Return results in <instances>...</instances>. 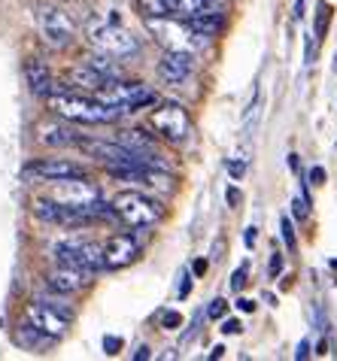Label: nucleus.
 Masks as SVG:
<instances>
[{"instance_id":"f257e3e1","label":"nucleus","mask_w":337,"mask_h":361,"mask_svg":"<svg viewBox=\"0 0 337 361\" xmlns=\"http://www.w3.org/2000/svg\"><path fill=\"white\" fill-rule=\"evenodd\" d=\"M46 100L55 116L67 118V122H76V125H113L116 118L122 116V109L106 106L97 97H88L82 92H71V88H58V85Z\"/></svg>"},{"instance_id":"f03ea898","label":"nucleus","mask_w":337,"mask_h":361,"mask_svg":"<svg viewBox=\"0 0 337 361\" xmlns=\"http://www.w3.org/2000/svg\"><path fill=\"white\" fill-rule=\"evenodd\" d=\"M116 219L128 228H152L164 219V207L143 192H118L113 197Z\"/></svg>"},{"instance_id":"7ed1b4c3","label":"nucleus","mask_w":337,"mask_h":361,"mask_svg":"<svg viewBox=\"0 0 337 361\" xmlns=\"http://www.w3.org/2000/svg\"><path fill=\"white\" fill-rule=\"evenodd\" d=\"M146 25H149V31L158 34V39L164 43V49H180V52H192L197 55L201 49H207V43H210V37L195 31L192 25L180 22V18L173 16H164V18H146Z\"/></svg>"},{"instance_id":"20e7f679","label":"nucleus","mask_w":337,"mask_h":361,"mask_svg":"<svg viewBox=\"0 0 337 361\" xmlns=\"http://www.w3.org/2000/svg\"><path fill=\"white\" fill-rule=\"evenodd\" d=\"M52 258L55 264H71L79 270H88V274H97L104 270V246L94 243V240H82V237H64L52 246Z\"/></svg>"},{"instance_id":"39448f33","label":"nucleus","mask_w":337,"mask_h":361,"mask_svg":"<svg viewBox=\"0 0 337 361\" xmlns=\"http://www.w3.org/2000/svg\"><path fill=\"white\" fill-rule=\"evenodd\" d=\"M88 43H92L97 52L113 55V58H134L140 52V43H137L134 34H128L118 22H92L88 25Z\"/></svg>"},{"instance_id":"423d86ee","label":"nucleus","mask_w":337,"mask_h":361,"mask_svg":"<svg viewBox=\"0 0 337 361\" xmlns=\"http://www.w3.org/2000/svg\"><path fill=\"white\" fill-rule=\"evenodd\" d=\"M94 97L106 106L122 109V113H137L140 106L155 104V94L143 82H118V79H110L104 88H97Z\"/></svg>"},{"instance_id":"0eeeda50","label":"nucleus","mask_w":337,"mask_h":361,"mask_svg":"<svg viewBox=\"0 0 337 361\" xmlns=\"http://www.w3.org/2000/svg\"><path fill=\"white\" fill-rule=\"evenodd\" d=\"M76 146L79 152H85L94 161H104L106 167H137V164L149 167V155L134 152V149L122 146L118 140H113V143H106V140H79Z\"/></svg>"},{"instance_id":"6e6552de","label":"nucleus","mask_w":337,"mask_h":361,"mask_svg":"<svg viewBox=\"0 0 337 361\" xmlns=\"http://www.w3.org/2000/svg\"><path fill=\"white\" fill-rule=\"evenodd\" d=\"M37 25H39V37L46 46L52 49H67L76 39V25L73 18L58 6H43L37 13Z\"/></svg>"},{"instance_id":"1a4fd4ad","label":"nucleus","mask_w":337,"mask_h":361,"mask_svg":"<svg viewBox=\"0 0 337 361\" xmlns=\"http://www.w3.org/2000/svg\"><path fill=\"white\" fill-rule=\"evenodd\" d=\"M149 122L155 128V134L171 140V143H180V140H185L188 131H192V118H188V113L180 104H161L149 116Z\"/></svg>"},{"instance_id":"9d476101","label":"nucleus","mask_w":337,"mask_h":361,"mask_svg":"<svg viewBox=\"0 0 337 361\" xmlns=\"http://www.w3.org/2000/svg\"><path fill=\"white\" fill-rule=\"evenodd\" d=\"M49 197H55L58 204L92 209V213H94V204L101 200V192H97L92 183H85V176H76V179H61V183H55V188L49 192Z\"/></svg>"},{"instance_id":"9b49d317","label":"nucleus","mask_w":337,"mask_h":361,"mask_svg":"<svg viewBox=\"0 0 337 361\" xmlns=\"http://www.w3.org/2000/svg\"><path fill=\"white\" fill-rule=\"evenodd\" d=\"M25 179H37V183H61V179L85 176V170L73 161H61V158H43V161H31L22 170Z\"/></svg>"},{"instance_id":"f8f14e48","label":"nucleus","mask_w":337,"mask_h":361,"mask_svg":"<svg viewBox=\"0 0 337 361\" xmlns=\"http://www.w3.org/2000/svg\"><path fill=\"white\" fill-rule=\"evenodd\" d=\"M140 258V243L131 234H113L104 243V264L106 270H122Z\"/></svg>"},{"instance_id":"ddd939ff","label":"nucleus","mask_w":337,"mask_h":361,"mask_svg":"<svg viewBox=\"0 0 337 361\" xmlns=\"http://www.w3.org/2000/svg\"><path fill=\"white\" fill-rule=\"evenodd\" d=\"M25 319L31 325H37L39 331L52 334V337H64L67 334V325H71V319H67L64 313H58L55 307L43 304V300H31V304L25 307Z\"/></svg>"},{"instance_id":"4468645a","label":"nucleus","mask_w":337,"mask_h":361,"mask_svg":"<svg viewBox=\"0 0 337 361\" xmlns=\"http://www.w3.org/2000/svg\"><path fill=\"white\" fill-rule=\"evenodd\" d=\"M92 283V274L88 270H79V267H71V264H55L52 270L46 274V286L55 288L61 295H76Z\"/></svg>"},{"instance_id":"2eb2a0df","label":"nucleus","mask_w":337,"mask_h":361,"mask_svg":"<svg viewBox=\"0 0 337 361\" xmlns=\"http://www.w3.org/2000/svg\"><path fill=\"white\" fill-rule=\"evenodd\" d=\"M195 70V55L192 52H180V49H167L164 58L158 61V76L164 79L167 85H180L192 76Z\"/></svg>"},{"instance_id":"dca6fc26","label":"nucleus","mask_w":337,"mask_h":361,"mask_svg":"<svg viewBox=\"0 0 337 361\" xmlns=\"http://www.w3.org/2000/svg\"><path fill=\"white\" fill-rule=\"evenodd\" d=\"M79 140H82V137H79V131L71 122H67V118H61V116H58V122H43V125H39V143H43V146L64 149V146H76Z\"/></svg>"},{"instance_id":"f3484780","label":"nucleus","mask_w":337,"mask_h":361,"mask_svg":"<svg viewBox=\"0 0 337 361\" xmlns=\"http://www.w3.org/2000/svg\"><path fill=\"white\" fill-rule=\"evenodd\" d=\"M67 82H71L73 92H97V88H104L110 79L85 61V64H79L73 70H67Z\"/></svg>"},{"instance_id":"a211bd4d","label":"nucleus","mask_w":337,"mask_h":361,"mask_svg":"<svg viewBox=\"0 0 337 361\" xmlns=\"http://www.w3.org/2000/svg\"><path fill=\"white\" fill-rule=\"evenodd\" d=\"M25 79H27V88H31V94H37V97H49V94L55 92L52 73H49V67L43 61H37V58H31V61L25 64Z\"/></svg>"},{"instance_id":"6ab92c4d","label":"nucleus","mask_w":337,"mask_h":361,"mask_svg":"<svg viewBox=\"0 0 337 361\" xmlns=\"http://www.w3.org/2000/svg\"><path fill=\"white\" fill-rule=\"evenodd\" d=\"M55 340H58V337L46 334V331H39V328L31 325V322L18 325V331H16V343L25 346V349H31V353H43V349L55 346Z\"/></svg>"},{"instance_id":"aec40b11","label":"nucleus","mask_w":337,"mask_h":361,"mask_svg":"<svg viewBox=\"0 0 337 361\" xmlns=\"http://www.w3.org/2000/svg\"><path fill=\"white\" fill-rule=\"evenodd\" d=\"M188 25L195 27V31H201V34H207V37H213V34H219L222 31V16L216 13L213 6H204V9H197V13H192L185 18Z\"/></svg>"},{"instance_id":"412c9836","label":"nucleus","mask_w":337,"mask_h":361,"mask_svg":"<svg viewBox=\"0 0 337 361\" xmlns=\"http://www.w3.org/2000/svg\"><path fill=\"white\" fill-rule=\"evenodd\" d=\"M122 146H128V149H134V152H140V155H149V152H155V143H152V137L149 134H143V131H122L116 137Z\"/></svg>"},{"instance_id":"4be33fe9","label":"nucleus","mask_w":337,"mask_h":361,"mask_svg":"<svg viewBox=\"0 0 337 361\" xmlns=\"http://www.w3.org/2000/svg\"><path fill=\"white\" fill-rule=\"evenodd\" d=\"M88 64H92L94 70H101V73L106 76V79H118L122 76V67H118V61L113 55H104V52H97V55H92L88 58Z\"/></svg>"},{"instance_id":"5701e85b","label":"nucleus","mask_w":337,"mask_h":361,"mask_svg":"<svg viewBox=\"0 0 337 361\" xmlns=\"http://www.w3.org/2000/svg\"><path fill=\"white\" fill-rule=\"evenodd\" d=\"M143 18H164V16H173V9L167 6V0H137Z\"/></svg>"},{"instance_id":"b1692460","label":"nucleus","mask_w":337,"mask_h":361,"mask_svg":"<svg viewBox=\"0 0 337 361\" xmlns=\"http://www.w3.org/2000/svg\"><path fill=\"white\" fill-rule=\"evenodd\" d=\"M180 325H183V316L176 313V310H164V313H161V328L164 331H176Z\"/></svg>"},{"instance_id":"393cba45","label":"nucleus","mask_w":337,"mask_h":361,"mask_svg":"<svg viewBox=\"0 0 337 361\" xmlns=\"http://www.w3.org/2000/svg\"><path fill=\"white\" fill-rule=\"evenodd\" d=\"M280 231H283V243L289 246V249H295V228H292V222H289V216L280 219Z\"/></svg>"},{"instance_id":"a878e982","label":"nucleus","mask_w":337,"mask_h":361,"mask_svg":"<svg viewBox=\"0 0 337 361\" xmlns=\"http://www.w3.org/2000/svg\"><path fill=\"white\" fill-rule=\"evenodd\" d=\"M225 310H228L225 300H222V298H213V300H210V307H207V316H210V319H222V316H225Z\"/></svg>"},{"instance_id":"bb28decb","label":"nucleus","mask_w":337,"mask_h":361,"mask_svg":"<svg viewBox=\"0 0 337 361\" xmlns=\"http://www.w3.org/2000/svg\"><path fill=\"white\" fill-rule=\"evenodd\" d=\"M246 274H250V267H246V264L234 270V276H231V288H234V292H240V288L250 283V279H246Z\"/></svg>"},{"instance_id":"cd10ccee","label":"nucleus","mask_w":337,"mask_h":361,"mask_svg":"<svg viewBox=\"0 0 337 361\" xmlns=\"http://www.w3.org/2000/svg\"><path fill=\"white\" fill-rule=\"evenodd\" d=\"M104 353H106V355H118V353H122V337L106 334V337H104Z\"/></svg>"},{"instance_id":"c85d7f7f","label":"nucleus","mask_w":337,"mask_h":361,"mask_svg":"<svg viewBox=\"0 0 337 361\" xmlns=\"http://www.w3.org/2000/svg\"><path fill=\"white\" fill-rule=\"evenodd\" d=\"M329 18H331V9L322 6L319 9V25H316V37H325V31H329Z\"/></svg>"},{"instance_id":"c756f323","label":"nucleus","mask_w":337,"mask_h":361,"mask_svg":"<svg viewBox=\"0 0 337 361\" xmlns=\"http://www.w3.org/2000/svg\"><path fill=\"white\" fill-rule=\"evenodd\" d=\"M280 274H283V255H280V252H274V255H271V267H267V276L276 279Z\"/></svg>"},{"instance_id":"7c9ffc66","label":"nucleus","mask_w":337,"mask_h":361,"mask_svg":"<svg viewBox=\"0 0 337 361\" xmlns=\"http://www.w3.org/2000/svg\"><path fill=\"white\" fill-rule=\"evenodd\" d=\"M292 213L298 216V219L310 216V209H307V197H295V200H292Z\"/></svg>"},{"instance_id":"2f4dec72","label":"nucleus","mask_w":337,"mask_h":361,"mask_svg":"<svg viewBox=\"0 0 337 361\" xmlns=\"http://www.w3.org/2000/svg\"><path fill=\"white\" fill-rule=\"evenodd\" d=\"M222 331H225V334H240V331H243V322H240V319H225V322H222Z\"/></svg>"},{"instance_id":"473e14b6","label":"nucleus","mask_w":337,"mask_h":361,"mask_svg":"<svg viewBox=\"0 0 337 361\" xmlns=\"http://www.w3.org/2000/svg\"><path fill=\"white\" fill-rule=\"evenodd\" d=\"M295 358H298V361H307V358H310V340H301V343H298V353H295Z\"/></svg>"},{"instance_id":"72a5a7b5","label":"nucleus","mask_w":337,"mask_h":361,"mask_svg":"<svg viewBox=\"0 0 337 361\" xmlns=\"http://www.w3.org/2000/svg\"><path fill=\"white\" fill-rule=\"evenodd\" d=\"M243 161H231V167H228V173H231V179H243Z\"/></svg>"},{"instance_id":"f704fd0d","label":"nucleus","mask_w":337,"mask_h":361,"mask_svg":"<svg viewBox=\"0 0 337 361\" xmlns=\"http://www.w3.org/2000/svg\"><path fill=\"white\" fill-rule=\"evenodd\" d=\"M225 197H228V207H237V204H240V192H237L234 185L228 188V195H225Z\"/></svg>"},{"instance_id":"c9c22d12","label":"nucleus","mask_w":337,"mask_h":361,"mask_svg":"<svg viewBox=\"0 0 337 361\" xmlns=\"http://www.w3.org/2000/svg\"><path fill=\"white\" fill-rule=\"evenodd\" d=\"M310 179H313L316 185H322V183H325V170H322V167H313V170H310Z\"/></svg>"},{"instance_id":"e433bc0d","label":"nucleus","mask_w":337,"mask_h":361,"mask_svg":"<svg viewBox=\"0 0 337 361\" xmlns=\"http://www.w3.org/2000/svg\"><path fill=\"white\" fill-rule=\"evenodd\" d=\"M134 358H137V361H146V358H152V349H149V346H140V349H137V353H134Z\"/></svg>"},{"instance_id":"4c0bfd02","label":"nucleus","mask_w":337,"mask_h":361,"mask_svg":"<svg viewBox=\"0 0 337 361\" xmlns=\"http://www.w3.org/2000/svg\"><path fill=\"white\" fill-rule=\"evenodd\" d=\"M188 292H192V279L183 276V283H180V298H188Z\"/></svg>"},{"instance_id":"58836bf2","label":"nucleus","mask_w":337,"mask_h":361,"mask_svg":"<svg viewBox=\"0 0 337 361\" xmlns=\"http://www.w3.org/2000/svg\"><path fill=\"white\" fill-rule=\"evenodd\" d=\"M237 307H240L243 313H252V310H255V304H252V300H246V298H240V300H237Z\"/></svg>"},{"instance_id":"ea45409f","label":"nucleus","mask_w":337,"mask_h":361,"mask_svg":"<svg viewBox=\"0 0 337 361\" xmlns=\"http://www.w3.org/2000/svg\"><path fill=\"white\" fill-rule=\"evenodd\" d=\"M207 274V262L201 258V262H195V276H204Z\"/></svg>"},{"instance_id":"a19ab883","label":"nucleus","mask_w":337,"mask_h":361,"mask_svg":"<svg viewBox=\"0 0 337 361\" xmlns=\"http://www.w3.org/2000/svg\"><path fill=\"white\" fill-rule=\"evenodd\" d=\"M255 243V228H246V246Z\"/></svg>"},{"instance_id":"79ce46f5","label":"nucleus","mask_w":337,"mask_h":361,"mask_svg":"<svg viewBox=\"0 0 337 361\" xmlns=\"http://www.w3.org/2000/svg\"><path fill=\"white\" fill-rule=\"evenodd\" d=\"M222 355H225V346H216L213 353H210V358H213V361H216V358H222Z\"/></svg>"},{"instance_id":"37998d69","label":"nucleus","mask_w":337,"mask_h":361,"mask_svg":"<svg viewBox=\"0 0 337 361\" xmlns=\"http://www.w3.org/2000/svg\"><path fill=\"white\" fill-rule=\"evenodd\" d=\"M313 61V39H307V64Z\"/></svg>"},{"instance_id":"c03bdc74","label":"nucleus","mask_w":337,"mask_h":361,"mask_svg":"<svg viewBox=\"0 0 337 361\" xmlns=\"http://www.w3.org/2000/svg\"><path fill=\"white\" fill-rule=\"evenodd\" d=\"M334 70H337V61H334Z\"/></svg>"}]
</instances>
